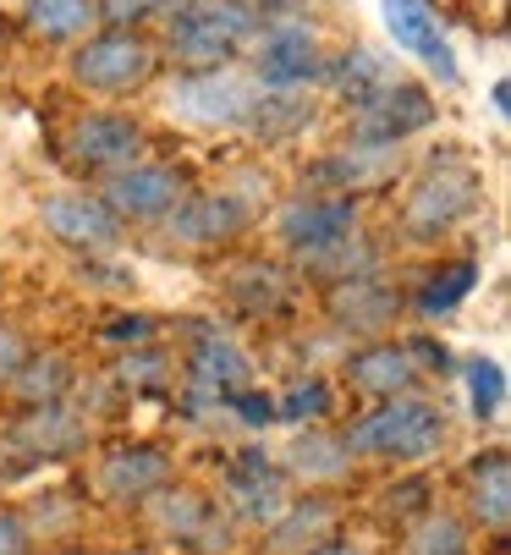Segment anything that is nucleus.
Instances as JSON below:
<instances>
[{
    "label": "nucleus",
    "instance_id": "obj_1",
    "mask_svg": "<svg viewBox=\"0 0 511 555\" xmlns=\"http://www.w3.org/2000/svg\"><path fill=\"white\" fill-rule=\"evenodd\" d=\"M247 34H253V17L242 7H231V0H182L170 12L165 50L182 72H220L237 61Z\"/></svg>",
    "mask_w": 511,
    "mask_h": 555
},
{
    "label": "nucleus",
    "instance_id": "obj_2",
    "mask_svg": "<svg viewBox=\"0 0 511 555\" xmlns=\"http://www.w3.org/2000/svg\"><path fill=\"white\" fill-rule=\"evenodd\" d=\"M446 440V418L435 402H418V396H391V402L369 418H358L341 446L358 456H380V462H423L435 456Z\"/></svg>",
    "mask_w": 511,
    "mask_h": 555
},
{
    "label": "nucleus",
    "instance_id": "obj_3",
    "mask_svg": "<svg viewBox=\"0 0 511 555\" xmlns=\"http://www.w3.org/2000/svg\"><path fill=\"white\" fill-rule=\"evenodd\" d=\"M159 55L143 34L132 28H105L94 39H82L72 50V83L77 89H94V94H132L154 77Z\"/></svg>",
    "mask_w": 511,
    "mask_h": 555
},
{
    "label": "nucleus",
    "instance_id": "obj_4",
    "mask_svg": "<svg viewBox=\"0 0 511 555\" xmlns=\"http://www.w3.org/2000/svg\"><path fill=\"white\" fill-rule=\"evenodd\" d=\"M61 149H66V166L89 171V177H100V171L116 177V171L138 166L143 127H138L132 116H122V111H89V116H77V121L66 127Z\"/></svg>",
    "mask_w": 511,
    "mask_h": 555
},
{
    "label": "nucleus",
    "instance_id": "obj_5",
    "mask_svg": "<svg viewBox=\"0 0 511 555\" xmlns=\"http://www.w3.org/2000/svg\"><path fill=\"white\" fill-rule=\"evenodd\" d=\"M478 204V177L468 171V166H457V160H446V166H430L423 171V182L407 193V209H401V225L418 236H440V231H451L468 209Z\"/></svg>",
    "mask_w": 511,
    "mask_h": 555
},
{
    "label": "nucleus",
    "instance_id": "obj_6",
    "mask_svg": "<svg viewBox=\"0 0 511 555\" xmlns=\"http://www.w3.org/2000/svg\"><path fill=\"white\" fill-rule=\"evenodd\" d=\"M435 105L418 83H380L369 100H358L353 116V149H396L407 132L430 127Z\"/></svg>",
    "mask_w": 511,
    "mask_h": 555
},
{
    "label": "nucleus",
    "instance_id": "obj_7",
    "mask_svg": "<svg viewBox=\"0 0 511 555\" xmlns=\"http://www.w3.org/2000/svg\"><path fill=\"white\" fill-rule=\"evenodd\" d=\"M253 83L247 77H237L231 66L220 72H182V83L170 89V105H177V116L199 121V127H242L247 111H253Z\"/></svg>",
    "mask_w": 511,
    "mask_h": 555
},
{
    "label": "nucleus",
    "instance_id": "obj_8",
    "mask_svg": "<svg viewBox=\"0 0 511 555\" xmlns=\"http://www.w3.org/2000/svg\"><path fill=\"white\" fill-rule=\"evenodd\" d=\"M253 72H259L265 89H303L324 77V55L314 28L303 23H270L259 39V55H253Z\"/></svg>",
    "mask_w": 511,
    "mask_h": 555
},
{
    "label": "nucleus",
    "instance_id": "obj_9",
    "mask_svg": "<svg viewBox=\"0 0 511 555\" xmlns=\"http://www.w3.org/2000/svg\"><path fill=\"white\" fill-rule=\"evenodd\" d=\"M39 220H44V231L55 236V243H66V248L100 254V248H116L122 243V220L94 193H55V198H44Z\"/></svg>",
    "mask_w": 511,
    "mask_h": 555
},
{
    "label": "nucleus",
    "instance_id": "obj_10",
    "mask_svg": "<svg viewBox=\"0 0 511 555\" xmlns=\"http://www.w3.org/2000/svg\"><path fill=\"white\" fill-rule=\"evenodd\" d=\"M182 198H188V188L170 166H127L105 182V209L116 220H165Z\"/></svg>",
    "mask_w": 511,
    "mask_h": 555
},
{
    "label": "nucleus",
    "instance_id": "obj_11",
    "mask_svg": "<svg viewBox=\"0 0 511 555\" xmlns=\"http://www.w3.org/2000/svg\"><path fill=\"white\" fill-rule=\"evenodd\" d=\"M353 225H358V198H347V193H335V198H292L281 209V243L308 259V254L341 243V236H353Z\"/></svg>",
    "mask_w": 511,
    "mask_h": 555
},
{
    "label": "nucleus",
    "instance_id": "obj_12",
    "mask_svg": "<svg viewBox=\"0 0 511 555\" xmlns=\"http://www.w3.org/2000/svg\"><path fill=\"white\" fill-rule=\"evenodd\" d=\"M380 7H385V28H391V39H396L407 55H418V61L451 89L462 72H457L451 44L440 39V17H435L430 0H380Z\"/></svg>",
    "mask_w": 511,
    "mask_h": 555
},
{
    "label": "nucleus",
    "instance_id": "obj_13",
    "mask_svg": "<svg viewBox=\"0 0 511 555\" xmlns=\"http://www.w3.org/2000/svg\"><path fill=\"white\" fill-rule=\"evenodd\" d=\"M165 220H170V236H177V243L215 248V243H231V236H242L247 204H242L237 193H193V198H182L177 209H170Z\"/></svg>",
    "mask_w": 511,
    "mask_h": 555
},
{
    "label": "nucleus",
    "instance_id": "obj_14",
    "mask_svg": "<svg viewBox=\"0 0 511 555\" xmlns=\"http://www.w3.org/2000/svg\"><path fill=\"white\" fill-rule=\"evenodd\" d=\"M401 297L380 281V275H353V281H335L330 286V320L353 336H380L396 325Z\"/></svg>",
    "mask_w": 511,
    "mask_h": 555
},
{
    "label": "nucleus",
    "instance_id": "obj_15",
    "mask_svg": "<svg viewBox=\"0 0 511 555\" xmlns=\"http://www.w3.org/2000/svg\"><path fill=\"white\" fill-rule=\"evenodd\" d=\"M89 429H82L61 402H44V408H28L17 424H12V446L23 456H39V462H61V456H77Z\"/></svg>",
    "mask_w": 511,
    "mask_h": 555
},
{
    "label": "nucleus",
    "instance_id": "obj_16",
    "mask_svg": "<svg viewBox=\"0 0 511 555\" xmlns=\"http://www.w3.org/2000/svg\"><path fill=\"white\" fill-rule=\"evenodd\" d=\"M226 490H231L237 512L253 522H270L286 506V479H281V467L265 462V451H242L226 473Z\"/></svg>",
    "mask_w": 511,
    "mask_h": 555
},
{
    "label": "nucleus",
    "instance_id": "obj_17",
    "mask_svg": "<svg viewBox=\"0 0 511 555\" xmlns=\"http://www.w3.org/2000/svg\"><path fill=\"white\" fill-rule=\"evenodd\" d=\"M165 479H170V462H165V451H154V446H122V451H111L105 467H100V490H105L111 501H143V495L165 490Z\"/></svg>",
    "mask_w": 511,
    "mask_h": 555
},
{
    "label": "nucleus",
    "instance_id": "obj_18",
    "mask_svg": "<svg viewBox=\"0 0 511 555\" xmlns=\"http://www.w3.org/2000/svg\"><path fill=\"white\" fill-rule=\"evenodd\" d=\"M193 379L204 385V390H215V396H231V390H242L247 385V374H253V363H247V352L231 341V336H220V331H193Z\"/></svg>",
    "mask_w": 511,
    "mask_h": 555
},
{
    "label": "nucleus",
    "instance_id": "obj_19",
    "mask_svg": "<svg viewBox=\"0 0 511 555\" xmlns=\"http://www.w3.org/2000/svg\"><path fill=\"white\" fill-rule=\"evenodd\" d=\"M468 506L489 533H506V522H511V462H506V451H484L468 467Z\"/></svg>",
    "mask_w": 511,
    "mask_h": 555
},
{
    "label": "nucleus",
    "instance_id": "obj_20",
    "mask_svg": "<svg viewBox=\"0 0 511 555\" xmlns=\"http://www.w3.org/2000/svg\"><path fill=\"white\" fill-rule=\"evenodd\" d=\"M347 379H353L358 390H369V396H407L412 379H418V369H412V352H407V347H396V341H374V347L353 352Z\"/></svg>",
    "mask_w": 511,
    "mask_h": 555
},
{
    "label": "nucleus",
    "instance_id": "obj_21",
    "mask_svg": "<svg viewBox=\"0 0 511 555\" xmlns=\"http://www.w3.org/2000/svg\"><path fill=\"white\" fill-rule=\"evenodd\" d=\"M330 528H335V506H330V501H319V495L292 501V506H281V512L270 517V550L303 555L308 544H324Z\"/></svg>",
    "mask_w": 511,
    "mask_h": 555
},
{
    "label": "nucleus",
    "instance_id": "obj_22",
    "mask_svg": "<svg viewBox=\"0 0 511 555\" xmlns=\"http://www.w3.org/2000/svg\"><path fill=\"white\" fill-rule=\"evenodd\" d=\"M308 121H314V105H308V100H297V94H259L242 127H253L265 143H281V138L303 132Z\"/></svg>",
    "mask_w": 511,
    "mask_h": 555
},
{
    "label": "nucleus",
    "instance_id": "obj_23",
    "mask_svg": "<svg viewBox=\"0 0 511 555\" xmlns=\"http://www.w3.org/2000/svg\"><path fill=\"white\" fill-rule=\"evenodd\" d=\"M23 17L39 39H77L94 23V0H23Z\"/></svg>",
    "mask_w": 511,
    "mask_h": 555
},
{
    "label": "nucleus",
    "instance_id": "obj_24",
    "mask_svg": "<svg viewBox=\"0 0 511 555\" xmlns=\"http://www.w3.org/2000/svg\"><path fill=\"white\" fill-rule=\"evenodd\" d=\"M324 77H330V83H335L341 94H347L353 105H358V100H369L380 83H391V77H385V61H380L374 50H347V55L324 61Z\"/></svg>",
    "mask_w": 511,
    "mask_h": 555
},
{
    "label": "nucleus",
    "instance_id": "obj_25",
    "mask_svg": "<svg viewBox=\"0 0 511 555\" xmlns=\"http://www.w3.org/2000/svg\"><path fill=\"white\" fill-rule=\"evenodd\" d=\"M303 264H308V275H324V281H353V275H374L380 254L363 243V236H341V243L308 254Z\"/></svg>",
    "mask_w": 511,
    "mask_h": 555
},
{
    "label": "nucleus",
    "instance_id": "obj_26",
    "mask_svg": "<svg viewBox=\"0 0 511 555\" xmlns=\"http://www.w3.org/2000/svg\"><path fill=\"white\" fill-rule=\"evenodd\" d=\"M66 385H72V369H66L61 352H50V358H23V369H17V379H12V390L23 396L28 408L61 402V390H66Z\"/></svg>",
    "mask_w": 511,
    "mask_h": 555
},
{
    "label": "nucleus",
    "instance_id": "obj_27",
    "mask_svg": "<svg viewBox=\"0 0 511 555\" xmlns=\"http://www.w3.org/2000/svg\"><path fill=\"white\" fill-rule=\"evenodd\" d=\"M473 281H478V264H473V259L440 264L430 281H423V292H418V308L430 313V320H435V313H451V308H457V302L473 292Z\"/></svg>",
    "mask_w": 511,
    "mask_h": 555
},
{
    "label": "nucleus",
    "instance_id": "obj_28",
    "mask_svg": "<svg viewBox=\"0 0 511 555\" xmlns=\"http://www.w3.org/2000/svg\"><path fill=\"white\" fill-rule=\"evenodd\" d=\"M407 555H468V528L451 512H423V522L407 533Z\"/></svg>",
    "mask_w": 511,
    "mask_h": 555
},
{
    "label": "nucleus",
    "instance_id": "obj_29",
    "mask_svg": "<svg viewBox=\"0 0 511 555\" xmlns=\"http://www.w3.org/2000/svg\"><path fill=\"white\" fill-rule=\"evenodd\" d=\"M159 522L177 533V539H193L199 550H204V539H215V512H209V501H199V495H165V506H159Z\"/></svg>",
    "mask_w": 511,
    "mask_h": 555
},
{
    "label": "nucleus",
    "instance_id": "obj_30",
    "mask_svg": "<svg viewBox=\"0 0 511 555\" xmlns=\"http://www.w3.org/2000/svg\"><path fill=\"white\" fill-rule=\"evenodd\" d=\"M353 451L341 446V440H330V435H303L297 446H292V467L297 473H308V479H341L353 462H347Z\"/></svg>",
    "mask_w": 511,
    "mask_h": 555
},
{
    "label": "nucleus",
    "instance_id": "obj_31",
    "mask_svg": "<svg viewBox=\"0 0 511 555\" xmlns=\"http://www.w3.org/2000/svg\"><path fill=\"white\" fill-rule=\"evenodd\" d=\"M231 297H237L247 313H281V308H286V281H281L276 270H265V264H253V270H242V275L231 281Z\"/></svg>",
    "mask_w": 511,
    "mask_h": 555
},
{
    "label": "nucleus",
    "instance_id": "obj_32",
    "mask_svg": "<svg viewBox=\"0 0 511 555\" xmlns=\"http://www.w3.org/2000/svg\"><path fill=\"white\" fill-rule=\"evenodd\" d=\"M468 396H473L478 418H500V408H506V369L489 363V358L468 363Z\"/></svg>",
    "mask_w": 511,
    "mask_h": 555
},
{
    "label": "nucleus",
    "instance_id": "obj_33",
    "mask_svg": "<svg viewBox=\"0 0 511 555\" xmlns=\"http://www.w3.org/2000/svg\"><path fill=\"white\" fill-rule=\"evenodd\" d=\"M182 0H94V23H111V28H138L149 17H165L177 12Z\"/></svg>",
    "mask_w": 511,
    "mask_h": 555
},
{
    "label": "nucleus",
    "instance_id": "obj_34",
    "mask_svg": "<svg viewBox=\"0 0 511 555\" xmlns=\"http://www.w3.org/2000/svg\"><path fill=\"white\" fill-rule=\"evenodd\" d=\"M319 413H330V385L324 379H303L276 402V418H319Z\"/></svg>",
    "mask_w": 511,
    "mask_h": 555
},
{
    "label": "nucleus",
    "instance_id": "obj_35",
    "mask_svg": "<svg viewBox=\"0 0 511 555\" xmlns=\"http://www.w3.org/2000/svg\"><path fill=\"white\" fill-rule=\"evenodd\" d=\"M226 402H231V413H237L242 424H253V429L276 418V396H259V390H231Z\"/></svg>",
    "mask_w": 511,
    "mask_h": 555
},
{
    "label": "nucleus",
    "instance_id": "obj_36",
    "mask_svg": "<svg viewBox=\"0 0 511 555\" xmlns=\"http://www.w3.org/2000/svg\"><path fill=\"white\" fill-rule=\"evenodd\" d=\"M0 555H34V533L12 506H0Z\"/></svg>",
    "mask_w": 511,
    "mask_h": 555
},
{
    "label": "nucleus",
    "instance_id": "obj_37",
    "mask_svg": "<svg viewBox=\"0 0 511 555\" xmlns=\"http://www.w3.org/2000/svg\"><path fill=\"white\" fill-rule=\"evenodd\" d=\"M23 358H28V341H23L7 320H0V385H12V379H17Z\"/></svg>",
    "mask_w": 511,
    "mask_h": 555
},
{
    "label": "nucleus",
    "instance_id": "obj_38",
    "mask_svg": "<svg viewBox=\"0 0 511 555\" xmlns=\"http://www.w3.org/2000/svg\"><path fill=\"white\" fill-rule=\"evenodd\" d=\"M122 379H127V385H143V390H154V385H165V358H154V352H143V358H127V363H122Z\"/></svg>",
    "mask_w": 511,
    "mask_h": 555
},
{
    "label": "nucleus",
    "instance_id": "obj_39",
    "mask_svg": "<svg viewBox=\"0 0 511 555\" xmlns=\"http://www.w3.org/2000/svg\"><path fill=\"white\" fill-rule=\"evenodd\" d=\"M149 331H154V320H143V313H138V320H111V325H105L111 341H143Z\"/></svg>",
    "mask_w": 511,
    "mask_h": 555
},
{
    "label": "nucleus",
    "instance_id": "obj_40",
    "mask_svg": "<svg viewBox=\"0 0 511 555\" xmlns=\"http://www.w3.org/2000/svg\"><path fill=\"white\" fill-rule=\"evenodd\" d=\"M231 7H242L253 23H259V17H276V12H286L292 0H231Z\"/></svg>",
    "mask_w": 511,
    "mask_h": 555
},
{
    "label": "nucleus",
    "instance_id": "obj_41",
    "mask_svg": "<svg viewBox=\"0 0 511 555\" xmlns=\"http://www.w3.org/2000/svg\"><path fill=\"white\" fill-rule=\"evenodd\" d=\"M303 555H363V550L347 544V539H324V544H314V550H303Z\"/></svg>",
    "mask_w": 511,
    "mask_h": 555
},
{
    "label": "nucleus",
    "instance_id": "obj_42",
    "mask_svg": "<svg viewBox=\"0 0 511 555\" xmlns=\"http://www.w3.org/2000/svg\"><path fill=\"white\" fill-rule=\"evenodd\" d=\"M506 94H511L506 83H495V89H489V100H495V116H500V121H506V111H511V105H506Z\"/></svg>",
    "mask_w": 511,
    "mask_h": 555
},
{
    "label": "nucleus",
    "instance_id": "obj_43",
    "mask_svg": "<svg viewBox=\"0 0 511 555\" xmlns=\"http://www.w3.org/2000/svg\"><path fill=\"white\" fill-rule=\"evenodd\" d=\"M122 555H154V550H122Z\"/></svg>",
    "mask_w": 511,
    "mask_h": 555
},
{
    "label": "nucleus",
    "instance_id": "obj_44",
    "mask_svg": "<svg viewBox=\"0 0 511 555\" xmlns=\"http://www.w3.org/2000/svg\"><path fill=\"white\" fill-rule=\"evenodd\" d=\"M66 555H77V550H66Z\"/></svg>",
    "mask_w": 511,
    "mask_h": 555
}]
</instances>
